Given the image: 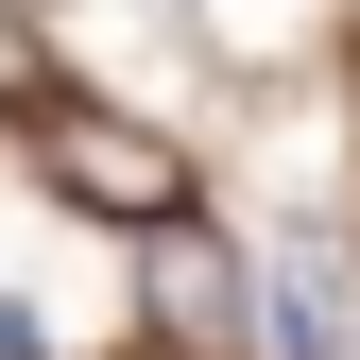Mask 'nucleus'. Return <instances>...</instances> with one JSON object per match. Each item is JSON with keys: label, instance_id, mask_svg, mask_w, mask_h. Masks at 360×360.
<instances>
[{"label": "nucleus", "instance_id": "1", "mask_svg": "<svg viewBox=\"0 0 360 360\" xmlns=\"http://www.w3.org/2000/svg\"><path fill=\"white\" fill-rule=\"evenodd\" d=\"M18 138H34V172L86 206V223H155L189 206V155H172V120H120V103H86V86H34L18 103Z\"/></svg>", "mask_w": 360, "mask_h": 360}, {"label": "nucleus", "instance_id": "2", "mask_svg": "<svg viewBox=\"0 0 360 360\" xmlns=\"http://www.w3.org/2000/svg\"><path fill=\"white\" fill-rule=\"evenodd\" d=\"M138 309H155V343H172V360H240L257 275H240V240H223V223L172 206V223H155V257H138Z\"/></svg>", "mask_w": 360, "mask_h": 360}, {"label": "nucleus", "instance_id": "3", "mask_svg": "<svg viewBox=\"0 0 360 360\" xmlns=\"http://www.w3.org/2000/svg\"><path fill=\"white\" fill-rule=\"evenodd\" d=\"M257 326H275V360H343V292H326V275L292 257V275L257 292Z\"/></svg>", "mask_w": 360, "mask_h": 360}, {"label": "nucleus", "instance_id": "4", "mask_svg": "<svg viewBox=\"0 0 360 360\" xmlns=\"http://www.w3.org/2000/svg\"><path fill=\"white\" fill-rule=\"evenodd\" d=\"M0 360H34V309H18V292H0Z\"/></svg>", "mask_w": 360, "mask_h": 360}]
</instances>
